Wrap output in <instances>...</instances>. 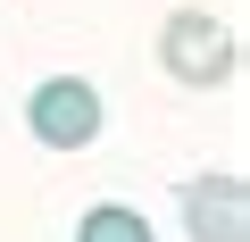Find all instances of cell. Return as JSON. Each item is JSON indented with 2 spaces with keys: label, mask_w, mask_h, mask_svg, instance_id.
<instances>
[{
  "label": "cell",
  "mask_w": 250,
  "mask_h": 242,
  "mask_svg": "<svg viewBox=\"0 0 250 242\" xmlns=\"http://www.w3.org/2000/svg\"><path fill=\"white\" fill-rule=\"evenodd\" d=\"M184 234L192 242H250V184L242 176H192L184 184Z\"/></svg>",
  "instance_id": "3"
},
{
  "label": "cell",
  "mask_w": 250,
  "mask_h": 242,
  "mask_svg": "<svg viewBox=\"0 0 250 242\" xmlns=\"http://www.w3.org/2000/svg\"><path fill=\"white\" fill-rule=\"evenodd\" d=\"M25 126H34L42 151H92V142H100V92H92L83 75H50V84H34V100H25Z\"/></svg>",
  "instance_id": "2"
},
{
  "label": "cell",
  "mask_w": 250,
  "mask_h": 242,
  "mask_svg": "<svg viewBox=\"0 0 250 242\" xmlns=\"http://www.w3.org/2000/svg\"><path fill=\"white\" fill-rule=\"evenodd\" d=\"M159 67H167L175 84L208 92V84H225V75L242 67V50H233V34H225L208 9H175V17L159 25Z\"/></svg>",
  "instance_id": "1"
},
{
  "label": "cell",
  "mask_w": 250,
  "mask_h": 242,
  "mask_svg": "<svg viewBox=\"0 0 250 242\" xmlns=\"http://www.w3.org/2000/svg\"><path fill=\"white\" fill-rule=\"evenodd\" d=\"M75 242H159V234H150V217H142V209H125V200H100V209H83Z\"/></svg>",
  "instance_id": "4"
}]
</instances>
